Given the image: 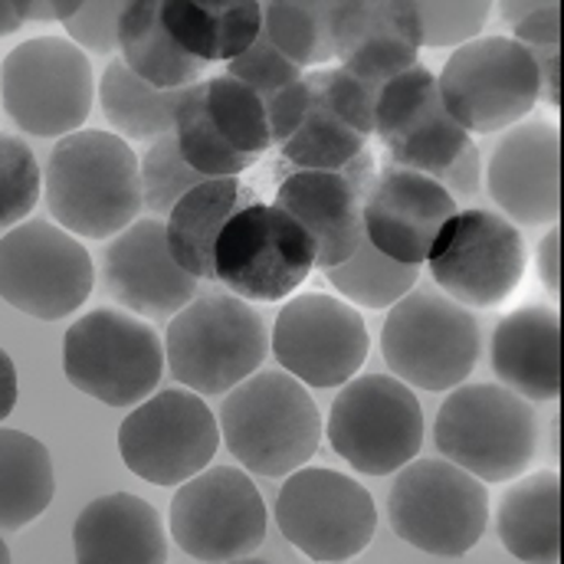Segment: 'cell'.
Returning <instances> with one entry per match:
<instances>
[{
	"mask_svg": "<svg viewBox=\"0 0 564 564\" xmlns=\"http://www.w3.org/2000/svg\"><path fill=\"white\" fill-rule=\"evenodd\" d=\"M257 204L253 191L240 184V177H207L197 184L164 224L167 250L174 263L194 280H214V250L224 227L243 210Z\"/></svg>",
	"mask_w": 564,
	"mask_h": 564,
	"instance_id": "obj_26",
	"label": "cell"
},
{
	"mask_svg": "<svg viewBox=\"0 0 564 564\" xmlns=\"http://www.w3.org/2000/svg\"><path fill=\"white\" fill-rule=\"evenodd\" d=\"M456 214L459 204L433 177L391 164L365 194V237L388 260L421 267Z\"/></svg>",
	"mask_w": 564,
	"mask_h": 564,
	"instance_id": "obj_19",
	"label": "cell"
},
{
	"mask_svg": "<svg viewBox=\"0 0 564 564\" xmlns=\"http://www.w3.org/2000/svg\"><path fill=\"white\" fill-rule=\"evenodd\" d=\"M426 263L446 299L463 308H492L519 289L529 253L516 224L469 207L440 230Z\"/></svg>",
	"mask_w": 564,
	"mask_h": 564,
	"instance_id": "obj_14",
	"label": "cell"
},
{
	"mask_svg": "<svg viewBox=\"0 0 564 564\" xmlns=\"http://www.w3.org/2000/svg\"><path fill=\"white\" fill-rule=\"evenodd\" d=\"M456 204L459 200H469L479 194V181H482V158H479V148L469 141L436 177H433Z\"/></svg>",
	"mask_w": 564,
	"mask_h": 564,
	"instance_id": "obj_44",
	"label": "cell"
},
{
	"mask_svg": "<svg viewBox=\"0 0 564 564\" xmlns=\"http://www.w3.org/2000/svg\"><path fill=\"white\" fill-rule=\"evenodd\" d=\"M43 194L56 227L76 240L119 237L144 207L139 154L116 132L79 129L53 144Z\"/></svg>",
	"mask_w": 564,
	"mask_h": 564,
	"instance_id": "obj_1",
	"label": "cell"
},
{
	"mask_svg": "<svg viewBox=\"0 0 564 564\" xmlns=\"http://www.w3.org/2000/svg\"><path fill=\"white\" fill-rule=\"evenodd\" d=\"M43 194V171L33 148L0 132V230L23 224Z\"/></svg>",
	"mask_w": 564,
	"mask_h": 564,
	"instance_id": "obj_38",
	"label": "cell"
},
{
	"mask_svg": "<svg viewBox=\"0 0 564 564\" xmlns=\"http://www.w3.org/2000/svg\"><path fill=\"white\" fill-rule=\"evenodd\" d=\"M93 63L66 36H33L3 56L0 102L26 135L66 139L79 132L93 112Z\"/></svg>",
	"mask_w": 564,
	"mask_h": 564,
	"instance_id": "obj_6",
	"label": "cell"
},
{
	"mask_svg": "<svg viewBox=\"0 0 564 564\" xmlns=\"http://www.w3.org/2000/svg\"><path fill=\"white\" fill-rule=\"evenodd\" d=\"M325 280L332 282L335 292H341V299H348V305L355 302L365 308H391L417 285V267L388 260L365 237L351 260L335 270H325Z\"/></svg>",
	"mask_w": 564,
	"mask_h": 564,
	"instance_id": "obj_36",
	"label": "cell"
},
{
	"mask_svg": "<svg viewBox=\"0 0 564 564\" xmlns=\"http://www.w3.org/2000/svg\"><path fill=\"white\" fill-rule=\"evenodd\" d=\"M161 20L187 56L200 63H230L263 33V3L164 0Z\"/></svg>",
	"mask_w": 564,
	"mask_h": 564,
	"instance_id": "obj_28",
	"label": "cell"
},
{
	"mask_svg": "<svg viewBox=\"0 0 564 564\" xmlns=\"http://www.w3.org/2000/svg\"><path fill=\"white\" fill-rule=\"evenodd\" d=\"M417 10V23H421V46H463L469 40H476L489 20V3L476 0V3H430L421 0L414 3Z\"/></svg>",
	"mask_w": 564,
	"mask_h": 564,
	"instance_id": "obj_40",
	"label": "cell"
},
{
	"mask_svg": "<svg viewBox=\"0 0 564 564\" xmlns=\"http://www.w3.org/2000/svg\"><path fill=\"white\" fill-rule=\"evenodd\" d=\"M489 197L509 224L542 227L562 214V135L552 122H519L502 132L486 167Z\"/></svg>",
	"mask_w": 564,
	"mask_h": 564,
	"instance_id": "obj_20",
	"label": "cell"
},
{
	"mask_svg": "<svg viewBox=\"0 0 564 564\" xmlns=\"http://www.w3.org/2000/svg\"><path fill=\"white\" fill-rule=\"evenodd\" d=\"M270 351V335L260 312L230 295L207 292L187 302L167 325L164 361L184 391L230 394L260 371Z\"/></svg>",
	"mask_w": 564,
	"mask_h": 564,
	"instance_id": "obj_3",
	"label": "cell"
},
{
	"mask_svg": "<svg viewBox=\"0 0 564 564\" xmlns=\"http://www.w3.org/2000/svg\"><path fill=\"white\" fill-rule=\"evenodd\" d=\"M119 50L122 63L154 89H191L200 83L207 63L187 56L161 20V3L135 0L126 3L119 23Z\"/></svg>",
	"mask_w": 564,
	"mask_h": 564,
	"instance_id": "obj_29",
	"label": "cell"
},
{
	"mask_svg": "<svg viewBox=\"0 0 564 564\" xmlns=\"http://www.w3.org/2000/svg\"><path fill=\"white\" fill-rule=\"evenodd\" d=\"M270 348L299 384L341 388L368 361L371 335L355 305L328 292H302L280 308Z\"/></svg>",
	"mask_w": 564,
	"mask_h": 564,
	"instance_id": "obj_17",
	"label": "cell"
},
{
	"mask_svg": "<svg viewBox=\"0 0 564 564\" xmlns=\"http://www.w3.org/2000/svg\"><path fill=\"white\" fill-rule=\"evenodd\" d=\"M305 83H308V99L302 106L299 122L282 141V158L302 171H341L361 151H368V139L335 116V109L325 99L322 69L305 73Z\"/></svg>",
	"mask_w": 564,
	"mask_h": 564,
	"instance_id": "obj_31",
	"label": "cell"
},
{
	"mask_svg": "<svg viewBox=\"0 0 564 564\" xmlns=\"http://www.w3.org/2000/svg\"><path fill=\"white\" fill-rule=\"evenodd\" d=\"M433 440L446 463L479 482H512L535 459L539 417L502 384H459L436 411Z\"/></svg>",
	"mask_w": 564,
	"mask_h": 564,
	"instance_id": "obj_4",
	"label": "cell"
},
{
	"mask_svg": "<svg viewBox=\"0 0 564 564\" xmlns=\"http://www.w3.org/2000/svg\"><path fill=\"white\" fill-rule=\"evenodd\" d=\"M66 381L106 408H139L164 371V341L126 308H93L63 335Z\"/></svg>",
	"mask_w": 564,
	"mask_h": 564,
	"instance_id": "obj_5",
	"label": "cell"
},
{
	"mask_svg": "<svg viewBox=\"0 0 564 564\" xmlns=\"http://www.w3.org/2000/svg\"><path fill=\"white\" fill-rule=\"evenodd\" d=\"M381 351L394 378L408 388L449 391L479 361V322L436 289H411L384 318Z\"/></svg>",
	"mask_w": 564,
	"mask_h": 564,
	"instance_id": "obj_7",
	"label": "cell"
},
{
	"mask_svg": "<svg viewBox=\"0 0 564 564\" xmlns=\"http://www.w3.org/2000/svg\"><path fill=\"white\" fill-rule=\"evenodd\" d=\"M17 408V365L0 348V423L7 421Z\"/></svg>",
	"mask_w": 564,
	"mask_h": 564,
	"instance_id": "obj_46",
	"label": "cell"
},
{
	"mask_svg": "<svg viewBox=\"0 0 564 564\" xmlns=\"http://www.w3.org/2000/svg\"><path fill=\"white\" fill-rule=\"evenodd\" d=\"M23 23H26V17H23V3L0 0V36H10V33H17Z\"/></svg>",
	"mask_w": 564,
	"mask_h": 564,
	"instance_id": "obj_48",
	"label": "cell"
},
{
	"mask_svg": "<svg viewBox=\"0 0 564 564\" xmlns=\"http://www.w3.org/2000/svg\"><path fill=\"white\" fill-rule=\"evenodd\" d=\"M174 141L184 161L204 177H240L243 171L257 164V158L234 151L214 129L207 106H204V83L181 93V102L174 112Z\"/></svg>",
	"mask_w": 564,
	"mask_h": 564,
	"instance_id": "obj_34",
	"label": "cell"
},
{
	"mask_svg": "<svg viewBox=\"0 0 564 564\" xmlns=\"http://www.w3.org/2000/svg\"><path fill=\"white\" fill-rule=\"evenodd\" d=\"M139 174L141 204L154 214V220H158V217H167V214L197 187V184L207 181L204 174H197V171L184 161V154H181L174 135L158 139L148 151H144V158L139 161Z\"/></svg>",
	"mask_w": 564,
	"mask_h": 564,
	"instance_id": "obj_37",
	"label": "cell"
},
{
	"mask_svg": "<svg viewBox=\"0 0 564 564\" xmlns=\"http://www.w3.org/2000/svg\"><path fill=\"white\" fill-rule=\"evenodd\" d=\"M375 132L394 167L436 177L466 144L469 135L453 122L440 99L436 76L417 63L394 76L375 109Z\"/></svg>",
	"mask_w": 564,
	"mask_h": 564,
	"instance_id": "obj_18",
	"label": "cell"
},
{
	"mask_svg": "<svg viewBox=\"0 0 564 564\" xmlns=\"http://www.w3.org/2000/svg\"><path fill=\"white\" fill-rule=\"evenodd\" d=\"M492 371L522 401H558L562 394V318L549 305L509 312L492 332Z\"/></svg>",
	"mask_w": 564,
	"mask_h": 564,
	"instance_id": "obj_24",
	"label": "cell"
},
{
	"mask_svg": "<svg viewBox=\"0 0 564 564\" xmlns=\"http://www.w3.org/2000/svg\"><path fill=\"white\" fill-rule=\"evenodd\" d=\"M181 93L184 89H154L141 83L122 59H112L99 79L102 116L109 129H116L119 139L126 141H158L174 135V112Z\"/></svg>",
	"mask_w": 564,
	"mask_h": 564,
	"instance_id": "obj_32",
	"label": "cell"
},
{
	"mask_svg": "<svg viewBox=\"0 0 564 564\" xmlns=\"http://www.w3.org/2000/svg\"><path fill=\"white\" fill-rule=\"evenodd\" d=\"M267 522L263 492L237 466H207L177 486L167 512L177 549L204 564L250 558L267 542Z\"/></svg>",
	"mask_w": 564,
	"mask_h": 564,
	"instance_id": "obj_11",
	"label": "cell"
},
{
	"mask_svg": "<svg viewBox=\"0 0 564 564\" xmlns=\"http://www.w3.org/2000/svg\"><path fill=\"white\" fill-rule=\"evenodd\" d=\"M558 227H552L539 243V280L552 295H558Z\"/></svg>",
	"mask_w": 564,
	"mask_h": 564,
	"instance_id": "obj_45",
	"label": "cell"
},
{
	"mask_svg": "<svg viewBox=\"0 0 564 564\" xmlns=\"http://www.w3.org/2000/svg\"><path fill=\"white\" fill-rule=\"evenodd\" d=\"M325 433L351 469L391 476L421 453L423 408L394 375H361L335 394Z\"/></svg>",
	"mask_w": 564,
	"mask_h": 564,
	"instance_id": "obj_10",
	"label": "cell"
},
{
	"mask_svg": "<svg viewBox=\"0 0 564 564\" xmlns=\"http://www.w3.org/2000/svg\"><path fill=\"white\" fill-rule=\"evenodd\" d=\"M79 3H33V0H23V17L26 20H59L66 23L73 13H76Z\"/></svg>",
	"mask_w": 564,
	"mask_h": 564,
	"instance_id": "obj_47",
	"label": "cell"
},
{
	"mask_svg": "<svg viewBox=\"0 0 564 564\" xmlns=\"http://www.w3.org/2000/svg\"><path fill=\"white\" fill-rule=\"evenodd\" d=\"M53 496L50 449L23 430L0 426V532H20L36 522Z\"/></svg>",
	"mask_w": 564,
	"mask_h": 564,
	"instance_id": "obj_30",
	"label": "cell"
},
{
	"mask_svg": "<svg viewBox=\"0 0 564 564\" xmlns=\"http://www.w3.org/2000/svg\"><path fill=\"white\" fill-rule=\"evenodd\" d=\"M502 20L512 26V40L529 53H549L562 46V3H502Z\"/></svg>",
	"mask_w": 564,
	"mask_h": 564,
	"instance_id": "obj_43",
	"label": "cell"
},
{
	"mask_svg": "<svg viewBox=\"0 0 564 564\" xmlns=\"http://www.w3.org/2000/svg\"><path fill=\"white\" fill-rule=\"evenodd\" d=\"M0 564H10V549H7L3 539H0Z\"/></svg>",
	"mask_w": 564,
	"mask_h": 564,
	"instance_id": "obj_49",
	"label": "cell"
},
{
	"mask_svg": "<svg viewBox=\"0 0 564 564\" xmlns=\"http://www.w3.org/2000/svg\"><path fill=\"white\" fill-rule=\"evenodd\" d=\"M93 282L89 250L50 220H26L0 237V299L30 318L59 322L79 312Z\"/></svg>",
	"mask_w": 564,
	"mask_h": 564,
	"instance_id": "obj_13",
	"label": "cell"
},
{
	"mask_svg": "<svg viewBox=\"0 0 564 564\" xmlns=\"http://www.w3.org/2000/svg\"><path fill=\"white\" fill-rule=\"evenodd\" d=\"M217 446L214 411L184 388L151 394L119 426L122 463L151 486H184L210 466Z\"/></svg>",
	"mask_w": 564,
	"mask_h": 564,
	"instance_id": "obj_16",
	"label": "cell"
},
{
	"mask_svg": "<svg viewBox=\"0 0 564 564\" xmlns=\"http://www.w3.org/2000/svg\"><path fill=\"white\" fill-rule=\"evenodd\" d=\"M227 76L243 83L247 89H253L263 99V106H270L280 93H285L289 86H295L305 76V69L295 66L292 59H285L280 50L260 33L237 59L227 63Z\"/></svg>",
	"mask_w": 564,
	"mask_h": 564,
	"instance_id": "obj_39",
	"label": "cell"
},
{
	"mask_svg": "<svg viewBox=\"0 0 564 564\" xmlns=\"http://www.w3.org/2000/svg\"><path fill=\"white\" fill-rule=\"evenodd\" d=\"M440 99L466 135L519 126L539 102V69L512 36H476L456 46L436 76Z\"/></svg>",
	"mask_w": 564,
	"mask_h": 564,
	"instance_id": "obj_9",
	"label": "cell"
},
{
	"mask_svg": "<svg viewBox=\"0 0 564 564\" xmlns=\"http://www.w3.org/2000/svg\"><path fill=\"white\" fill-rule=\"evenodd\" d=\"M315 250L305 230L273 204L243 207L220 234L214 280L243 302H282L312 276Z\"/></svg>",
	"mask_w": 564,
	"mask_h": 564,
	"instance_id": "obj_15",
	"label": "cell"
},
{
	"mask_svg": "<svg viewBox=\"0 0 564 564\" xmlns=\"http://www.w3.org/2000/svg\"><path fill=\"white\" fill-rule=\"evenodd\" d=\"M332 36L341 69L375 89L421 63V23L411 0L332 3Z\"/></svg>",
	"mask_w": 564,
	"mask_h": 564,
	"instance_id": "obj_21",
	"label": "cell"
},
{
	"mask_svg": "<svg viewBox=\"0 0 564 564\" xmlns=\"http://www.w3.org/2000/svg\"><path fill=\"white\" fill-rule=\"evenodd\" d=\"M263 36L295 66H325L335 59L332 3L273 0L263 7Z\"/></svg>",
	"mask_w": 564,
	"mask_h": 564,
	"instance_id": "obj_33",
	"label": "cell"
},
{
	"mask_svg": "<svg viewBox=\"0 0 564 564\" xmlns=\"http://www.w3.org/2000/svg\"><path fill=\"white\" fill-rule=\"evenodd\" d=\"M126 3L116 0H89L79 3L76 13L63 23L66 26V40L76 43L86 53H99V56H112L119 50V23H122Z\"/></svg>",
	"mask_w": 564,
	"mask_h": 564,
	"instance_id": "obj_42",
	"label": "cell"
},
{
	"mask_svg": "<svg viewBox=\"0 0 564 564\" xmlns=\"http://www.w3.org/2000/svg\"><path fill=\"white\" fill-rule=\"evenodd\" d=\"M499 542L525 564H562V476L539 469L519 476L499 499Z\"/></svg>",
	"mask_w": 564,
	"mask_h": 564,
	"instance_id": "obj_27",
	"label": "cell"
},
{
	"mask_svg": "<svg viewBox=\"0 0 564 564\" xmlns=\"http://www.w3.org/2000/svg\"><path fill=\"white\" fill-rule=\"evenodd\" d=\"M391 529L411 549L436 558L469 555L489 522V489L446 459H411L398 469Z\"/></svg>",
	"mask_w": 564,
	"mask_h": 564,
	"instance_id": "obj_8",
	"label": "cell"
},
{
	"mask_svg": "<svg viewBox=\"0 0 564 564\" xmlns=\"http://www.w3.org/2000/svg\"><path fill=\"white\" fill-rule=\"evenodd\" d=\"M230 564H270V562H263V558H240V562H230Z\"/></svg>",
	"mask_w": 564,
	"mask_h": 564,
	"instance_id": "obj_50",
	"label": "cell"
},
{
	"mask_svg": "<svg viewBox=\"0 0 564 564\" xmlns=\"http://www.w3.org/2000/svg\"><path fill=\"white\" fill-rule=\"evenodd\" d=\"M73 555L76 564H167V535L151 502L109 492L79 512Z\"/></svg>",
	"mask_w": 564,
	"mask_h": 564,
	"instance_id": "obj_25",
	"label": "cell"
},
{
	"mask_svg": "<svg viewBox=\"0 0 564 564\" xmlns=\"http://www.w3.org/2000/svg\"><path fill=\"white\" fill-rule=\"evenodd\" d=\"M204 106H207L214 129L234 151L247 158H260L273 144L263 99L243 83L230 79L227 73L204 83Z\"/></svg>",
	"mask_w": 564,
	"mask_h": 564,
	"instance_id": "obj_35",
	"label": "cell"
},
{
	"mask_svg": "<svg viewBox=\"0 0 564 564\" xmlns=\"http://www.w3.org/2000/svg\"><path fill=\"white\" fill-rule=\"evenodd\" d=\"M102 273L109 295L141 318H174L197 299V280L174 263L164 224L154 217L135 220L109 243Z\"/></svg>",
	"mask_w": 564,
	"mask_h": 564,
	"instance_id": "obj_22",
	"label": "cell"
},
{
	"mask_svg": "<svg viewBox=\"0 0 564 564\" xmlns=\"http://www.w3.org/2000/svg\"><path fill=\"white\" fill-rule=\"evenodd\" d=\"M322 86H325V99L335 109V116L341 122H348L358 135L371 139L375 135V109H378L381 89L368 86L365 79H358L355 73H348L341 66L322 69Z\"/></svg>",
	"mask_w": 564,
	"mask_h": 564,
	"instance_id": "obj_41",
	"label": "cell"
},
{
	"mask_svg": "<svg viewBox=\"0 0 564 564\" xmlns=\"http://www.w3.org/2000/svg\"><path fill=\"white\" fill-rule=\"evenodd\" d=\"M220 440L257 476L280 479L302 469L322 443V414L292 375L257 371L220 404Z\"/></svg>",
	"mask_w": 564,
	"mask_h": 564,
	"instance_id": "obj_2",
	"label": "cell"
},
{
	"mask_svg": "<svg viewBox=\"0 0 564 564\" xmlns=\"http://www.w3.org/2000/svg\"><path fill=\"white\" fill-rule=\"evenodd\" d=\"M282 539L318 564H345L361 555L378 532L371 492L325 466H302L285 476L276 496Z\"/></svg>",
	"mask_w": 564,
	"mask_h": 564,
	"instance_id": "obj_12",
	"label": "cell"
},
{
	"mask_svg": "<svg viewBox=\"0 0 564 564\" xmlns=\"http://www.w3.org/2000/svg\"><path fill=\"white\" fill-rule=\"evenodd\" d=\"M273 207L305 230L318 270L341 267L365 243V194L341 171L289 174Z\"/></svg>",
	"mask_w": 564,
	"mask_h": 564,
	"instance_id": "obj_23",
	"label": "cell"
}]
</instances>
